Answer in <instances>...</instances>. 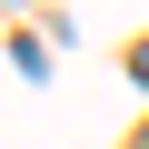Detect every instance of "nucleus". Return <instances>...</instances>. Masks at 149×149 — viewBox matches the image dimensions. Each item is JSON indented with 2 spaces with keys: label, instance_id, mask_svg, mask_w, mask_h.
Wrapping results in <instances>:
<instances>
[{
  "label": "nucleus",
  "instance_id": "f257e3e1",
  "mask_svg": "<svg viewBox=\"0 0 149 149\" xmlns=\"http://www.w3.org/2000/svg\"><path fill=\"white\" fill-rule=\"evenodd\" d=\"M129 70H139V80H149V40H139V50H129Z\"/></svg>",
  "mask_w": 149,
  "mask_h": 149
}]
</instances>
